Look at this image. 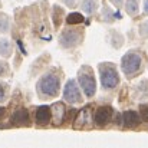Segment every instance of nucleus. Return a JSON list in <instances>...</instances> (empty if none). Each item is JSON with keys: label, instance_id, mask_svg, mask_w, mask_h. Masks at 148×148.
Returning <instances> with one entry per match:
<instances>
[{"label": "nucleus", "instance_id": "f257e3e1", "mask_svg": "<svg viewBox=\"0 0 148 148\" xmlns=\"http://www.w3.org/2000/svg\"><path fill=\"white\" fill-rule=\"evenodd\" d=\"M59 86H60L59 78L53 73H46L38 82V92L42 98H53L58 95Z\"/></svg>", "mask_w": 148, "mask_h": 148}, {"label": "nucleus", "instance_id": "f03ea898", "mask_svg": "<svg viewBox=\"0 0 148 148\" xmlns=\"http://www.w3.org/2000/svg\"><path fill=\"white\" fill-rule=\"evenodd\" d=\"M99 75H101V84L105 89H114L119 82L118 72H116L115 66L111 63H101Z\"/></svg>", "mask_w": 148, "mask_h": 148}, {"label": "nucleus", "instance_id": "7ed1b4c3", "mask_svg": "<svg viewBox=\"0 0 148 148\" xmlns=\"http://www.w3.org/2000/svg\"><path fill=\"white\" fill-rule=\"evenodd\" d=\"M141 63H143V58L138 52H128L124 55L122 60H121V68H122V72L127 75V76H132L135 75L140 68H141Z\"/></svg>", "mask_w": 148, "mask_h": 148}, {"label": "nucleus", "instance_id": "20e7f679", "mask_svg": "<svg viewBox=\"0 0 148 148\" xmlns=\"http://www.w3.org/2000/svg\"><path fill=\"white\" fill-rule=\"evenodd\" d=\"M78 82H79L84 94L88 98H92L95 95V92H97V82H95V78L91 73V71H88V69L79 71V73H78Z\"/></svg>", "mask_w": 148, "mask_h": 148}, {"label": "nucleus", "instance_id": "39448f33", "mask_svg": "<svg viewBox=\"0 0 148 148\" xmlns=\"http://www.w3.org/2000/svg\"><path fill=\"white\" fill-rule=\"evenodd\" d=\"M63 99L69 103H79L82 102V94L78 88V84L75 79H69L63 89Z\"/></svg>", "mask_w": 148, "mask_h": 148}, {"label": "nucleus", "instance_id": "423d86ee", "mask_svg": "<svg viewBox=\"0 0 148 148\" xmlns=\"http://www.w3.org/2000/svg\"><path fill=\"white\" fill-rule=\"evenodd\" d=\"M81 33H82V32H79V30H76V29H68V30H65V32L60 35L59 42H60V45H62L63 48H73V46H76V45L79 43V40H81V38H82Z\"/></svg>", "mask_w": 148, "mask_h": 148}, {"label": "nucleus", "instance_id": "0eeeda50", "mask_svg": "<svg viewBox=\"0 0 148 148\" xmlns=\"http://www.w3.org/2000/svg\"><path fill=\"white\" fill-rule=\"evenodd\" d=\"M112 114H114V111L109 106H101V108L97 109V112L94 115V121L98 127H105L111 121Z\"/></svg>", "mask_w": 148, "mask_h": 148}, {"label": "nucleus", "instance_id": "6e6552de", "mask_svg": "<svg viewBox=\"0 0 148 148\" xmlns=\"http://www.w3.org/2000/svg\"><path fill=\"white\" fill-rule=\"evenodd\" d=\"M50 116H52V109L49 106L43 105V106H39L36 109V114H35V121L38 125H46L49 124Z\"/></svg>", "mask_w": 148, "mask_h": 148}, {"label": "nucleus", "instance_id": "1a4fd4ad", "mask_svg": "<svg viewBox=\"0 0 148 148\" xmlns=\"http://www.w3.org/2000/svg\"><path fill=\"white\" fill-rule=\"evenodd\" d=\"M141 118L135 111H127L122 114V125L127 128H134L140 124Z\"/></svg>", "mask_w": 148, "mask_h": 148}, {"label": "nucleus", "instance_id": "9d476101", "mask_svg": "<svg viewBox=\"0 0 148 148\" xmlns=\"http://www.w3.org/2000/svg\"><path fill=\"white\" fill-rule=\"evenodd\" d=\"M12 122L14 125H25L29 122V112L26 109H19L12 115Z\"/></svg>", "mask_w": 148, "mask_h": 148}, {"label": "nucleus", "instance_id": "9b49d317", "mask_svg": "<svg viewBox=\"0 0 148 148\" xmlns=\"http://www.w3.org/2000/svg\"><path fill=\"white\" fill-rule=\"evenodd\" d=\"M89 122H91V112H89L88 108H85V109H82V111L78 114V118H76V121H75V127H76V128L86 127V125H89Z\"/></svg>", "mask_w": 148, "mask_h": 148}, {"label": "nucleus", "instance_id": "f8f14e48", "mask_svg": "<svg viewBox=\"0 0 148 148\" xmlns=\"http://www.w3.org/2000/svg\"><path fill=\"white\" fill-rule=\"evenodd\" d=\"M63 114H65V108L62 103H55L52 106V115L55 118V124H60L63 119Z\"/></svg>", "mask_w": 148, "mask_h": 148}, {"label": "nucleus", "instance_id": "ddd939ff", "mask_svg": "<svg viewBox=\"0 0 148 148\" xmlns=\"http://www.w3.org/2000/svg\"><path fill=\"white\" fill-rule=\"evenodd\" d=\"M125 10L130 16H137L140 10V0H127L125 1Z\"/></svg>", "mask_w": 148, "mask_h": 148}, {"label": "nucleus", "instance_id": "4468645a", "mask_svg": "<svg viewBox=\"0 0 148 148\" xmlns=\"http://www.w3.org/2000/svg\"><path fill=\"white\" fill-rule=\"evenodd\" d=\"M82 12L86 14H92L98 9V0H84L82 1Z\"/></svg>", "mask_w": 148, "mask_h": 148}, {"label": "nucleus", "instance_id": "2eb2a0df", "mask_svg": "<svg viewBox=\"0 0 148 148\" xmlns=\"http://www.w3.org/2000/svg\"><path fill=\"white\" fill-rule=\"evenodd\" d=\"M12 55V45L7 39H0V56L9 58Z\"/></svg>", "mask_w": 148, "mask_h": 148}, {"label": "nucleus", "instance_id": "dca6fc26", "mask_svg": "<svg viewBox=\"0 0 148 148\" xmlns=\"http://www.w3.org/2000/svg\"><path fill=\"white\" fill-rule=\"evenodd\" d=\"M66 22L69 25H76V23H82L84 22V16L79 14V13H71L66 19Z\"/></svg>", "mask_w": 148, "mask_h": 148}, {"label": "nucleus", "instance_id": "f3484780", "mask_svg": "<svg viewBox=\"0 0 148 148\" xmlns=\"http://www.w3.org/2000/svg\"><path fill=\"white\" fill-rule=\"evenodd\" d=\"M10 27V22H9V17L7 16H0V33H6Z\"/></svg>", "mask_w": 148, "mask_h": 148}, {"label": "nucleus", "instance_id": "a211bd4d", "mask_svg": "<svg viewBox=\"0 0 148 148\" xmlns=\"http://www.w3.org/2000/svg\"><path fill=\"white\" fill-rule=\"evenodd\" d=\"M140 35H141V38L148 39V20H144L140 25Z\"/></svg>", "mask_w": 148, "mask_h": 148}, {"label": "nucleus", "instance_id": "6ab92c4d", "mask_svg": "<svg viewBox=\"0 0 148 148\" xmlns=\"http://www.w3.org/2000/svg\"><path fill=\"white\" fill-rule=\"evenodd\" d=\"M140 112H141V118H143L144 121H147L148 122V105H143Z\"/></svg>", "mask_w": 148, "mask_h": 148}, {"label": "nucleus", "instance_id": "aec40b11", "mask_svg": "<svg viewBox=\"0 0 148 148\" xmlns=\"http://www.w3.org/2000/svg\"><path fill=\"white\" fill-rule=\"evenodd\" d=\"M6 72H7V65H6V63H1V62H0V76L6 75Z\"/></svg>", "mask_w": 148, "mask_h": 148}, {"label": "nucleus", "instance_id": "412c9836", "mask_svg": "<svg viewBox=\"0 0 148 148\" xmlns=\"http://www.w3.org/2000/svg\"><path fill=\"white\" fill-rule=\"evenodd\" d=\"M66 6H69V7H75L76 6V3H78V0H62Z\"/></svg>", "mask_w": 148, "mask_h": 148}, {"label": "nucleus", "instance_id": "4be33fe9", "mask_svg": "<svg viewBox=\"0 0 148 148\" xmlns=\"http://www.w3.org/2000/svg\"><path fill=\"white\" fill-rule=\"evenodd\" d=\"M4 97H6V91H4V86L0 84V102L4 99Z\"/></svg>", "mask_w": 148, "mask_h": 148}, {"label": "nucleus", "instance_id": "5701e85b", "mask_svg": "<svg viewBox=\"0 0 148 148\" xmlns=\"http://www.w3.org/2000/svg\"><path fill=\"white\" fill-rule=\"evenodd\" d=\"M111 1H112L116 7H121V6H122V3H124V0H111Z\"/></svg>", "mask_w": 148, "mask_h": 148}, {"label": "nucleus", "instance_id": "b1692460", "mask_svg": "<svg viewBox=\"0 0 148 148\" xmlns=\"http://www.w3.org/2000/svg\"><path fill=\"white\" fill-rule=\"evenodd\" d=\"M144 13L148 16V0H144Z\"/></svg>", "mask_w": 148, "mask_h": 148}, {"label": "nucleus", "instance_id": "393cba45", "mask_svg": "<svg viewBox=\"0 0 148 148\" xmlns=\"http://www.w3.org/2000/svg\"><path fill=\"white\" fill-rule=\"evenodd\" d=\"M4 115H6V109L0 106V119H1V118H4Z\"/></svg>", "mask_w": 148, "mask_h": 148}]
</instances>
